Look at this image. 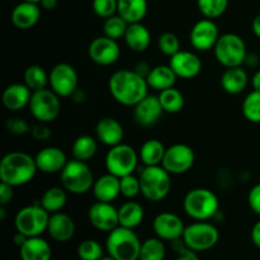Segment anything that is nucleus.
<instances>
[{
	"label": "nucleus",
	"mask_w": 260,
	"mask_h": 260,
	"mask_svg": "<svg viewBox=\"0 0 260 260\" xmlns=\"http://www.w3.org/2000/svg\"><path fill=\"white\" fill-rule=\"evenodd\" d=\"M40 5L46 10H53L57 7V0H41Z\"/></svg>",
	"instance_id": "obj_55"
},
{
	"label": "nucleus",
	"mask_w": 260,
	"mask_h": 260,
	"mask_svg": "<svg viewBox=\"0 0 260 260\" xmlns=\"http://www.w3.org/2000/svg\"><path fill=\"white\" fill-rule=\"evenodd\" d=\"M250 236H251V241H253L254 245H255L256 248L260 249V220L253 226V229H251Z\"/></svg>",
	"instance_id": "obj_51"
},
{
	"label": "nucleus",
	"mask_w": 260,
	"mask_h": 260,
	"mask_svg": "<svg viewBox=\"0 0 260 260\" xmlns=\"http://www.w3.org/2000/svg\"><path fill=\"white\" fill-rule=\"evenodd\" d=\"M129 23H127L119 14H114L112 17L104 19L103 24V35L112 40H121L126 35V30L128 28Z\"/></svg>",
	"instance_id": "obj_38"
},
{
	"label": "nucleus",
	"mask_w": 260,
	"mask_h": 260,
	"mask_svg": "<svg viewBox=\"0 0 260 260\" xmlns=\"http://www.w3.org/2000/svg\"><path fill=\"white\" fill-rule=\"evenodd\" d=\"M68 190L61 187H51L45 190L41 197V206L47 211L50 215L56 212H61L68 202Z\"/></svg>",
	"instance_id": "obj_33"
},
{
	"label": "nucleus",
	"mask_w": 260,
	"mask_h": 260,
	"mask_svg": "<svg viewBox=\"0 0 260 260\" xmlns=\"http://www.w3.org/2000/svg\"><path fill=\"white\" fill-rule=\"evenodd\" d=\"M5 128L9 134L14 135V136H23V135L30 134V128L32 126H29L27 121L24 118H20V117H13L9 118L5 123Z\"/></svg>",
	"instance_id": "obj_45"
},
{
	"label": "nucleus",
	"mask_w": 260,
	"mask_h": 260,
	"mask_svg": "<svg viewBox=\"0 0 260 260\" xmlns=\"http://www.w3.org/2000/svg\"><path fill=\"white\" fill-rule=\"evenodd\" d=\"M151 66L149 65L147 62H145V61H141V62L136 63V66L134 68V71L135 73L139 74L140 76H142V78L146 79L147 76H149L150 71H151Z\"/></svg>",
	"instance_id": "obj_50"
},
{
	"label": "nucleus",
	"mask_w": 260,
	"mask_h": 260,
	"mask_svg": "<svg viewBox=\"0 0 260 260\" xmlns=\"http://www.w3.org/2000/svg\"><path fill=\"white\" fill-rule=\"evenodd\" d=\"M12 23L18 29L27 30L35 27L41 18V5L37 3H19L12 10Z\"/></svg>",
	"instance_id": "obj_21"
},
{
	"label": "nucleus",
	"mask_w": 260,
	"mask_h": 260,
	"mask_svg": "<svg viewBox=\"0 0 260 260\" xmlns=\"http://www.w3.org/2000/svg\"><path fill=\"white\" fill-rule=\"evenodd\" d=\"M5 215H7V210H5V206H0V218L3 221L5 220Z\"/></svg>",
	"instance_id": "obj_57"
},
{
	"label": "nucleus",
	"mask_w": 260,
	"mask_h": 260,
	"mask_svg": "<svg viewBox=\"0 0 260 260\" xmlns=\"http://www.w3.org/2000/svg\"><path fill=\"white\" fill-rule=\"evenodd\" d=\"M157 98H159L160 104H161L165 113H179V112L184 108V95H183L182 91L178 90V89L175 88H170L167 89V90L160 91Z\"/></svg>",
	"instance_id": "obj_35"
},
{
	"label": "nucleus",
	"mask_w": 260,
	"mask_h": 260,
	"mask_svg": "<svg viewBox=\"0 0 260 260\" xmlns=\"http://www.w3.org/2000/svg\"><path fill=\"white\" fill-rule=\"evenodd\" d=\"M48 123H43V122H37L33 124L30 128V135L37 141H47L52 137V129L47 126Z\"/></svg>",
	"instance_id": "obj_47"
},
{
	"label": "nucleus",
	"mask_w": 260,
	"mask_h": 260,
	"mask_svg": "<svg viewBox=\"0 0 260 260\" xmlns=\"http://www.w3.org/2000/svg\"><path fill=\"white\" fill-rule=\"evenodd\" d=\"M47 233L57 243H66L75 235V222L69 215L63 212H56L50 216Z\"/></svg>",
	"instance_id": "obj_23"
},
{
	"label": "nucleus",
	"mask_w": 260,
	"mask_h": 260,
	"mask_svg": "<svg viewBox=\"0 0 260 260\" xmlns=\"http://www.w3.org/2000/svg\"><path fill=\"white\" fill-rule=\"evenodd\" d=\"M248 203L250 210L254 213L260 216V183L255 184L250 190H249L248 194Z\"/></svg>",
	"instance_id": "obj_48"
},
{
	"label": "nucleus",
	"mask_w": 260,
	"mask_h": 260,
	"mask_svg": "<svg viewBox=\"0 0 260 260\" xmlns=\"http://www.w3.org/2000/svg\"><path fill=\"white\" fill-rule=\"evenodd\" d=\"M172 249L178 254L177 260H200L197 255V251L187 248L183 239L172 241Z\"/></svg>",
	"instance_id": "obj_46"
},
{
	"label": "nucleus",
	"mask_w": 260,
	"mask_h": 260,
	"mask_svg": "<svg viewBox=\"0 0 260 260\" xmlns=\"http://www.w3.org/2000/svg\"><path fill=\"white\" fill-rule=\"evenodd\" d=\"M155 235L164 241H174L183 238L185 226L182 218L172 212H161L152 221Z\"/></svg>",
	"instance_id": "obj_17"
},
{
	"label": "nucleus",
	"mask_w": 260,
	"mask_h": 260,
	"mask_svg": "<svg viewBox=\"0 0 260 260\" xmlns=\"http://www.w3.org/2000/svg\"><path fill=\"white\" fill-rule=\"evenodd\" d=\"M167 147L164 146L160 140L150 139L141 145L139 151L140 161L145 167H154V165H161L164 159Z\"/></svg>",
	"instance_id": "obj_32"
},
{
	"label": "nucleus",
	"mask_w": 260,
	"mask_h": 260,
	"mask_svg": "<svg viewBox=\"0 0 260 260\" xmlns=\"http://www.w3.org/2000/svg\"><path fill=\"white\" fill-rule=\"evenodd\" d=\"M141 194L150 202L165 200L172 189V174L162 165L145 167L140 172Z\"/></svg>",
	"instance_id": "obj_5"
},
{
	"label": "nucleus",
	"mask_w": 260,
	"mask_h": 260,
	"mask_svg": "<svg viewBox=\"0 0 260 260\" xmlns=\"http://www.w3.org/2000/svg\"><path fill=\"white\" fill-rule=\"evenodd\" d=\"M48 86L60 98L73 95L79 88V76L74 66L66 62L53 66L48 74Z\"/></svg>",
	"instance_id": "obj_12"
},
{
	"label": "nucleus",
	"mask_w": 260,
	"mask_h": 260,
	"mask_svg": "<svg viewBox=\"0 0 260 260\" xmlns=\"http://www.w3.org/2000/svg\"><path fill=\"white\" fill-rule=\"evenodd\" d=\"M96 140L98 139L90 136V135H81V136L76 137L71 146V154H73L74 159L85 162L93 159L98 151Z\"/></svg>",
	"instance_id": "obj_34"
},
{
	"label": "nucleus",
	"mask_w": 260,
	"mask_h": 260,
	"mask_svg": "<svg viewBox=\"0 0 260 260\" xmlns=\"http://www.w3.org/2000/svg\"><path fill=\"white\" fill-rule=\"evenodd\" d=\"M251 86L254 90H260V70H256L250 79Z\"/></svg>",
	"instance_id": "obj_54"
},
{
	"label": "nucleus",
	"mask_w": 260,
	"mask_h": 260,
	"mask_svg": "<svg viewBox=\"0 0 260 260\" xmlns=\"http://www.w3.org/2000/svg\"><path fill=\"white\" fill-rule=\"evenodd\" d=\"M89 58L101 66H111L118 61L121 56L118 41L112 40L107 36L94 38L88 47Z\"/></svg>",
	"instance_id": "obj_15"
},
{
	"label": "nucleus",
	"mask_w": 260,
	"mask_h": 260,
	"mask_svg": "<svg viewBox=\"0 0 260 260\" xmlns=\"http://www.w3.org/2000/svg\"><path fill=\"white\" fill-rule=\"evenodd\" d=\"M157 47L160 52L168 57H172L180 51V41L174 33L164 32L157 38Z\"/></svg>",
	"instance_id": "obj_41"
},
{
	"label": "nucleus",
	"mask_w": 260,
	"mask_h": 260,
	"mask_svg": "<svg viewBox=\"0 0 260 260\" xmlns=\"http://www.w3.org/2000/svg\"><path fill=\"white\" fill-rule=\"evenodd\" d=\"M169 66L178 78L189 80L200 75L203 65L202 60L194 52L180 50L179 52L170 57Z\"/></svg>",
	"instance_id": "obj_18"
},
{
	"label": "nucleus",
	"mask_w": 260,
	"mask_h": 260,
	"mask_svg": "<svg viewBox=\"0 0 260 260\" xmlns=\"http://www.w3.org/2000/svg\"><path fill=\"white\" fill-rule=\"evenodd\" d=\"M96 139L106 146H116V145L122 144L124 137L123 126L118 119L113 117H104L99 119L95 126Z\"/></svg>",
	"instance_id": "obj_22"
},
{
	"label": "nucleus",
	"mask_w": 260,
	"mask_h": 260,
	"mask_svg": "<svg viewBox=\"0 0 260 260\" xmlns=\"http://www.w3.org/2000/svg\"><path fill=\"white\" fill-rule=\"evenodd\" d=\"M251 29H253V33L256 36V37L260 38V14L256 15L253 19V23H251Z\"/></svg>",
	"instance_id": "obj_56"
},
{
	"label": "nucleus",
	"mask_w": 260,
	"mask_h": 260,
	"mask_svg": "<svg viewBox=\"0 0 260 260\" xmlns=\"http://www.w3.org/2000/svg\"><path fill=\"white\" fill-rule=\"evenodd\" d=\"M139 161V152L132 146L122 142L108 150L104 164H106L107 173L118 178H123L126 175L134 174Z\"/></svg>",
	"instance_id": "obj_9"
},
{
	"label": "nucleus",
	"mask_w": 260,
	"mask_h": 260,
	"mask_svg": "<svg viewBox=\"0 0 260 260\" xmlns=\"http://www.w3.org/2000/svg\"><path fill=\"white\" fill-rule=\"evenodd\" d=\"M33 91L24 83L10 84L3 91V104L8 111L19 112L29 106Z\"/></svg>",
	"instance_id": "obj_24"
},
{
	"label": "nucleus",
	"mask_w": 260,
	"mask_h": 260,
	"mask_svg": "<svg viewBox=\"0 0 260 260\" xmlns=\"http://www.w3.org/2000/svg\"><path fill=\"white\" fill-rule=\"evenodd\" d=\"M196 161V154L189 145L174 144L167 147L161 165L172 175L188 173Z\"/></svg>",
	"instance_id": "obj_13"
},
{
	"label": "nucleus",
	"mask_w": 260,
	"mask_h": 260,
	"mask_svg": "<svg viewBox=\"0 0 260 260\" xmlns=\"http://www.w3.org/2000/svg\"><path fill=\"white\" fill-rule=\"evenodd\" d=\"M197 7L203 17L215 20L225 14L229 0H197Z\"/></svg>",
	"instance_id": "obj_40"
},
{
	"label": "nucleus",
	"mask_w": 260,
	"mask_h": 260,
	"mask_svg": "<svg viewBox=\"0 0 260 260\" xmlns=\"http://www.w3.org/2000/svg\"><path fill=\"white\" fill-rule=\"evenodd\" d=\"M14 197V187L7 184V183H0V206L9 205Z\"/></svg>",
	"instance_id": "obj_49"
},
{
	"label": "nucleus",
	"mask_w": 260,
	"mask_h": 260,
	"mask_svg": "<svg viewBox=\"0 0 260 260\" xmlns=\"http://www.w3.org/2000/svg\"><path fill=\"white\" fill-rule=\"evenodd\" d=\"M178 80V76L173 71L169 65H157L151 69L149 76L146 78L149 88L154 90L160 91L167 90V89L174 88L175 83Z\"/></svg>",
	"instance_id": "obj_29"
},
{
	"label": "nucleus",
	"mask_w": 260,
	"mask_h": 260,
	"mask_svg": "<svg viewBox=\"0 0 260 260\" xmlns=\"http://www.w3.org/2000/svg\"><path fill=\"white\" fill-rule=\"evenodd\" d=\"M164 109L157 96L147 95L134 107V119L139 126H155L161 118Z\"/></svg>",
	"instance_id": "obj_19"
},
{
	"label": "nucleus",
	"mask_w": 260,
	"mask_h": 260,
	"mask_svg": "<svg viewBox=\"0 0 260 260\" xmlns=\"http://www.w3.org/2000/svg\"><path fill=\"white\" fill-rule=\"evenodd\" d=\"M167 249L164 240L156 238H150L145 240L141 245L139 260H164Z\"/></svg>",
	"instance_id": "obj_37"
},
{
	"label": "nucleus",
	"mask_w": 260,
	"mask_h": 260,
	"mask_svg": "<svg viewBox=\"0 0 260 260\" xmlns=\"http://www.w3.org/2000/svg\"><path fill=\"white\" fill-rule=\"evenodd\" d=\"M88 218L94 229L104 233H111L119 226L118 208L108 202L96 201L89 208Z\"/></svg>",
	"instance_id": "obj_16"
},
{
	"label": "nucleus",
	"mask_w": 260,
	"mask_h": 260,
	"mask_svg": "<svg viewBox=\"0 0 260 260\" xmlns=\"http://www.w3.org/2000/svg\"><path fill=\"white\" fill-rule=\"evenodd\" d=\"M243 114L251 123H260V90H251L244 98Z\"/></svg>",
	"instance_id": "obj_39"
},
{
	"label": "nucleus",
	"mask_w": 260,
	"mask_h": 260,
	"mask_svg": "<svg viewBox=\"0 0 260 260\" xmlns=\"http://www.w3.org/2000/svg\"><path fill=\"white\" fill-rule=\"evenodd\" d=\"M91 8H93V12L95 13L96 17L107 19V18L117 14L118 0H93Z\"/></svg>",
	"instance_id": "obj_44"
},
{
	"label": "nucleus",
	"mask_w": 260,
	"mask_h": 260,
	"mask_svg": "<svg viewBox=\"0 0 260 260\" xmlns=\"http://www.w3.org/2000/svg\"><path fill=\"white\" fill-rule=\"evenodd\" d=\"M183 208L193 220L208 221L217 216L220 201L212 190L207 188H194L185 194Z\"/></svg>",
	"instance_id": "obj_3"
},
{
	"label": "nucleus",
	"mask_w": 260,
	"mask_h": 260,
	"mask_svg": "<svg viewBox=\"0 0 260 260\" xmlns=\"http://www.w3.org/2000/svg\"><path fill=\"white\" fill-rule=\"evenodd\" d=\"M78 256L80 260H101L103 258V248L95 240H84L78 246Z\"/></svg>",
	"instance_id": "obj_42"
},
{
	"label": "nucleus",
	"mask_w": 260,
	"mask_h": 260,
	"mask_svg": "<svg viewBox=\"0 0 260 260\" xmlns=\"http://www.w3.org/2000/svg\"><path fill=\"white\" fill-rule=\"evenodd\" d=\"M121 179V194L124 198H136L137 196L141 194V184H140V178L134 174L126 175Z\"/></svg>",
	"instance_id": "obj_43"
},
{
	"label": "nucleus",
	"mask_w": 260,
	"mask_h": 260,
	"mask_svg": "<svg viewBox=\"0 0 260 260\" xmlns=\"http://www.w3.org/2000/svg\"><path fill=\"white\" fill-rule=\"evenodd\" d=\"M182 239L187 248L200 253L216 246L220 240V233L213 223L207 221H196L189 226H185Z\"/></svg>",
	"instance_id": "obj_10"
},
{
	"label": "nucleus",
	"mask_w": 260,
	"mask_h": 260,
	"mask_svg": "<svg viewBox=\"0 0 260 260\" xmlns=\"http://www.w3.org/2000/svg\"><path fill=\"white\" fill-rule=\"evenodd\" d=\"M149 4L147 0H118L117 14L121 15L127 23H139L146 17Z\"/></svg>",
	"instance_id": "obj_31"
},
{
	"label": "nucleus",
	"mask_w": 260,
	"mask_h": 260,
	"mask_svg": "<svg viewBox=\"0 0 260 260\" xmlns=\"http://www.w3.org/2000/svg\"><path fill=\"white\" fill-rule=\"evenodd\" d=\"M61 185L71 194H85L93 189L95 179L89 165L80 160H69L60 173Z\"/></svg>",
	"instance_id": "obj_6"
},
{
	"label": "nucleus",
	"mask_w": 260,
	"mask_h": 260,
	"mask_svg": "<svg viewBox=\"0 0 260 260\" xmlns=\"http://www.w3.org/2000/svg\"><path fill=\"white\" fill-rule=\"evenodd\" d=\"M24 84L32 91L42 90L48 85V74L40 65H30L24 71Z\"/></svg>",
	"instance_id": "obj_36"
},
{
	"label": "nucleus",
	"mask_w": 260,
	"mask_h": 260,
	"mask_svg": "<svg viewBox=\"0 0 260 260\" xmlns=\"http://www.w3.org/2000/svg\"><path fill=\"white\" fill-rule=\"evenodd\" d=\"M220 84L223 91L231 95H238L243 93L248 86L249 75L245 69H243V66L229 68L221 75Z\"/></svg>",
	"instance_id": "obj_26"
},
{
	"label": "nucleus",
	"mask_w": 260,
	"mask_h": 260,
	"mask_svg": "<svg viewBox=\"0 0 260 260\" xmlns=\"http://www.w3.org/2000/svg\"><path fill=\"white\" fill-rule=\"evenodd\" d=\"M142 243L132 229L118 226L108 233L106 249L116 260H139Z\"/></svg>",
	"instance_id": "obj_4"
},
{
	"label": "nucleus",
	"mask_w": 260,
	"mask_h": 260,
	"mask_svg": "<svg viewBox=\"0 0 260 260\" xmlns=\"http://www.w3.org/2000/svg\"><path fill=\"white\" fill-rule=\"evenodd\" d=\"M71 98H73V101L76 102V103H84L86 99V95H85V93H84V90H81L80 88H78L76 89L75 93L71 95Z\"/></svg>",
	"instance_id": "obj_52"
},
{
	"label": "nucleus",
	"mask_w": 260,
	"mask_h": 260,
	"mask_svg": "<svg viewBox=\"0 0 260 260\" xmlns=\"http://www.w3.org/2000/svg\"><path fill=\"white\" fill-rule=\"evenodd\" d=\"M108 89L117 103L124 107H135L140 101L149 95L146 79L134 70H118L109 78Z\"/></svg>",
	"instance_id": "obj_1"
},
{
	"label": "nucleus",
	"mask_w": 260,
	"mask_h": 260,
	"mask_svg": "<svg viewBox=\"0 0 260 260\" xmlns=\"http://www.w3.org/2000/svg\"><path fill=\"white\" fill-rule=\"evenodd\" d=\"M28 108L36 121L51 123L61 113L60 96L47 88L33 91Z\"/></svg>",
	"instance_id": "obj_11"
},
{
	"label": "nucleus",
	"mask_w": 260,
	"mask_h": 260,
	"mask_svg": "<svg viewBox=\"0 0 260 260\" xmlns=\"http://www.w3.org/2000/svg\"><path fill=\"white\" fill-rule=\"evenodd\" d=\"M216 60L223 66V68H236L241 66L245 62L248 56V48L243 38L236 33H225L221 35L216 43L215 48Z\"/></svg>",
	"instance_id": "obj_8"
},
{
	"label": "nucleus",
	"mask_w": 260,
	"mask_h": 260,
	"mask_svg": "<svg viewBox=\"0 0 260 260\" xmlns=\"http://www.w3.org/2000/svg\"><path fill=\"white\" fill-rule=\"evenodd\" d=\"M101 260H116V259H113V258H112V256H103V258H102Z\"/></svg>",
	"instance_id": "obj_59"
},
{
	"label": "nucleus",
	"mask_w": 260,
	"mask_h": 260,
	"mask_svg": "<svg viewBox=\"0 0 260 260\" xmlns=\"http://www.w3.org/2000/svg\"><path fill=\"white\" fill-rule=\"evenodd\" d=\"M50 216V213L41 206L40 202L25 206L20 208L15 215V230L27 238L41 236L45 231H47Z\"/></svg>",
	"instance_id": "obj_7"
},
{
	"label": "nucleus",
	"mask_w": 260,
	"mask_h": 260,
	"mask_svg": "<svg viewBox=\"0 0 260 260\" xmlns=\"http://www.w3.org/2000/svg\"><path fill=\"white\" fill-rule=\"evenodd\" d=\"M220 36V30H218L215 20L210 19V18H203L192 27L189 33V41L196 51L207 52V51L215 48Z\"/></svg>",
	"instance_id": "obj_14"
},
{
	"label": "nucleus",
	"mask_w": 260,
	"mask_h": 260,
	"mask_svg": "<svg viewBox=\"0 0 260 260\" xmlns=\"http://www.w3.org/2000/svg\"><path fill=\"white\" fill-rule=\"evenodd\" d=\"M245 65H248V66H251V68H255V66H258V63H259V57H258V55H253V53H248V56H246V58H245Z\"/></svg>",
	"instance_id": "obj_53"
},
{
	"label": "nucleus",
	"mask_w": 260,
	"mask_h": 260,
	"mask_svg": "<svg viewBox=\"0 0 260 260\" xmlns=\"http://www.w3.org/2000/svg\"><path fill=\"white\" fill-rule=\"evenodd\" d=\"M118 217L119 226L135 230L144 221V207L136 201H127L118 208Z\"/></svg>",
	"instance_id": "obj_30"
},
{
	"label": "nucleus",
	"mask_w": 260,
	"mask_h": 260,
	"mask_svg": "<svg viewBox=\"0 0 260 260\" xmlns=\"http://www.w3.org/2000/svg\"><path fill=\"white\" fill-rule=\"evenodd\" d=\"M23 2H29V3H37V4H40L41 0H23Z\"/></svg>",
	"instance_id": "obj_58"
},
{
	"label": "nucleus",
	"mask_w": 260,
	"mask_h": 260,
	"mask_svg": "<svg viewBox=\"0 0 260 260\" xmlns=\"http://www.w3.org/2000/svg\"><path fill=\"white\" fill-rule=\"evenodd\" d=\"M36 164L40 172L45 174H56L61 173L68 164V156L60 147L47 146L37 152L35 156Z\"/></svg>",
	"instance_id": "obj_20"
},
{
	"label": "nucleus",
	"mask_w": 260,
	"mask_h": 260,
	"mask_svg": "<svg viewBox=\"0 0 260 260\" xmlns=\"http://www.w3.org/2000/svg\"><path fill=\"white\" fill-rule=\"evenodd\" d=\"M37 172L36 159L27 152L12 151L0 161V180L14 188L32 182Z\"/></svg>",
	"instance_id": "obj_2"
},
{
	"label": "nucleus",
	"mask_w": 260,
	"mask_h": 260,
	"mask_svg": "<svg viewBox=\"0 0 260 260\" xmlns=\"http://www.w3.org/2000/svg\"><path fill=\"white\" fill-rule=\"evenodd\" d=\"M22 260H51L52 250L45 239L41 236L28 238L22 246H19Z\"/></svg>",
	"instance_id": "obj_28"
},
{
	"label": "nucleus",
	"mask_w": 260,
	"mask_h": 260,
	"mask_svg": "<svg viewBox=\"0 0 260 260\" xmlns=\"http://www.w3.org/2000/svg\"><path fill=\"white\" fill-rule=\"evenodd\" d=\"M91 190L96 201L112 203L121 196V179L107 173L95 179Z\"/></svg>",
	"instance_id": "obj_25"
},
{
	"label": "nucleus",
	"mask_w": 260,
	"mask_h": 260,
	"mask_svg": "<svg viewBox=\"0 0 260 260\" xmlns=\"http://www.w3.org/2000/svg\"><path fill=\"white\" fill-rule=\"evenodd\" d=\"M127 47L134 52H145L151 45V33L142 22L131 23L123 37Z\"/></svg>",
	"instance_id": "obj_27"
}]
</instances>
